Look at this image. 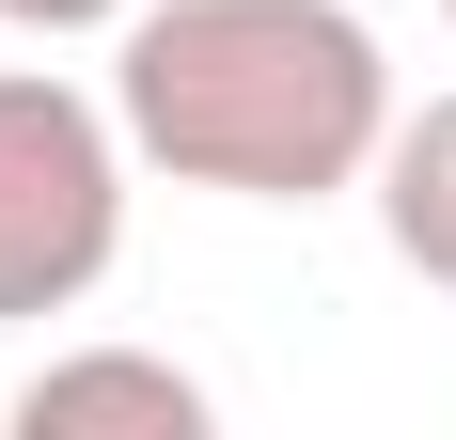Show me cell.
<instances>
[{
    "instance_id": "cell-4",
    "label": "cell",
    "mask_w": 456,
    "mask_h": 440,
    "mask_svg": "<svg viewBox=\"0 0 456 440\" xmlns=\"http://www.w3.org/2000/svg\"><path fill=\"white\" fill-rule=\"evenodd\" d=\"M362 189H378V236H394V267L456 299V94L394 110V142H378V174H362Z\"/></svg>"
},
{
    "instance_id": "cell-6",
    "label": "cell",
    "mask_w": 456,
    "mask_h": 440,
    "mask_svg": "<svg viewBox=\"0 0 456 440\" xmlns=\"http://www.w3.org/2000/svg\"><path fill=\"white\" fill-rule=\"evenodd\" d=\"M441 16H456V0H441Z\"/></svg>"
},
{
    "instance_id": "cell-2",
    "label": "cell",
    "mask_w": 456,
    "mask_h": 440,
    "mask_svg": "<svg viewBox=\"0 0 456 440\" xmlns=\"http://www.w3.org/2000/svg\"><path fill=\"white\" fill-rule=\"evenodd\" d=\"M126 252V110L63 63H0V330L79 314Z\"/></svg>"
},
{
    "instance_id": "cell-1",
    "label": "cell",
    "mask_w": 456,
    "mask_h": 440,
    "mask_svg": "<svg viewBox=\"0 0 456 440\" xmlns=\"http://www.w3.org/2000/svg\"><path fill=\"white\" fill-rule=\"evenodd\" d=\"M126 158L221 205H330L394 142V47L346 0H142L110 32Z\"/></svg>"
},
{
    "instance_id": "cell-5",
    "label": "cell",
    "mask_w": 456,
    "mask_h": 440,
    "mask_svg": "<svg viewBox=\"0 0 456 440\" xmlns=\"http://www.w3.org/2000/svg\"><path fill=\"white\" fill-rule=\"evenodd\" d=\"M142 0H0V32H47V47H79V32H126Z\"/></svg>"
},
{
    "instance_id": "cell-3",
    "label": "cell",
    "mask_w": 456,
    "mask_h": 440,
    "mask_svg": "<svg viewBox=\"0 0 456 440\" xmlns=\"http://www.w3.org/2000/svg\"><path fill=\"white\" fill-rule=\"evenodd\" d=\"M110 425L205 440V378H189V362H158V346H63V362H32V378H16V440H110Z\"/></svg>"
}]
</instances>
